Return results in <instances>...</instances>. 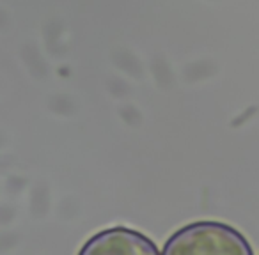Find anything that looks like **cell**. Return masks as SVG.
<instances>
[{"label": "cell", "mask_w": 259, "mask_h": 255, "mask_svg": "<svg viewBox=\"0 0 259 255\" xmlns=\"http://www.w3.org/2000/svg\"><path fill=\"white\" fill-rule=\"evenodd\" d=\"M83 253L100 255H151L156 253V248L146 237L130 230H108L101 236L94 237L85 248Z\"/></svg>", "instance_id": "2"}, {"label": "cell", "mask_w": 259, "mask_h": 255, "mask_svg": "<svg viewBox=\"0 0 259 255\" xmlns=\"http://www.w3.org/2000/svg\"><path fill=\"white\" fill-rule=\"evenodd\" d=\"M165 253L181 255H248L250 248L245 239L229 227L217 223H199L178 232Z\"/></svg>", "instance_id": "1"}]
</instances>
